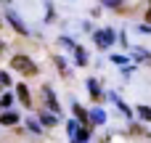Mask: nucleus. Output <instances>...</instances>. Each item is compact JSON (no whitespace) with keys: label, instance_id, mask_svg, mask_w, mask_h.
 <instances>
[{"label":"nucleus","instance_id":"1","mask_svg":"<svg viewBox=\"0 0 151 143\" xmlns=\"http://www.w3.org/2000/svg\"><path fill=\"white\" fill-rule=\"evenodd\" d=\"M11 66H13L16 72L27 74V77H35V74H37V64H35L29 56H13V58H11Z\"/></svg>","mask_w":151,"mask_h":143},{"label":"nucleus","instance_id":"2","mask_svg":"<svg viewBox=\"0 0 151 143\" xmlns=\"http://www.w3.org/2000/svg\"><path fill=\"white\" fill-rule=\"evenodd\" d=\"M66 133H69V141L72 143H88V138H90V127H85L80 122H69Z\"/></svg>","mask_w":151,"mask_h":143},{"label":"nucleus","instance_id":"3","mask_svg":"<svg viewBox=\"0 0 151 143\" xmlns=\"http://www.w3.org/2000/svg\"><path fill=\"white\" fill-rule=\"evenodd\" d=\"M93 40H96V45L98 48H111L114 45V40H117V34H114V29H98L96 34H93Z\"/></svg>","mask_w":151,"mask_h":143},{"label":"nucleus","instance_id":"4","mask_svg":"<svg viewBox=\"0 0 151 143\" xmlns=\"http://www.w3.org/2000/svg\"><path fill=\"white\" fill-rule=\"evenodd\" d=\"M42 98H45V103H48V109H50L53 114H58V109H61V106H58V101H56V96H53V90H50L48 85L42 88Z\"/></svg>","mask_w":151,"mask_h":143},{"label":"nucleus","instance_id":"5","mask_svg":"<svg viewBox=\"0 0 151 143\" xmlns=\"http://www.w3.org/2000/svg\"><path fill=\"white\" fill-rule=\"evenodd\" d=\"M85 85H88V93H90V96H93V101H96V103H98V101H101V98H104V93H101V88H98V82H96V80H88V82H85Z\"/></svg>","mask_w":151,"mask_h":143},{"label":"nucleus","instance_id":"6","mask_svg":"<svg viewBox=\"0 0 151 143\" xmlns=\"http://www.w3.org/2000/svg\"><path fill=\"white\" fill-rule=\"evenodd\" d=\"M16 96H19L21 106H32V98H29V90H27V85H16Z\"/></svg>","mask_w":151,"mask_h":143},{"label":"nucleus","instance_id":"7","mask_svg":"<svg viewBox=\"0 0 151 143\" xmlns=\"http://www.w3.org/2000/svg\"><path fill=\"white\" fill-rule=\"evenodd\" d=\"M74 117L80 119V125H85V127H90V114L80 106V103H74Z\"/></svg>","mask_w":151,"mask_h":143},{"label":"nucleus","instance_id":"8","mask_svg":"<svg viewBox=\"0 0 151 143\" xmlns=\"http://www.w3.org/2000/svg\"><path fill=\"white\" fill-rule=\"evenodd\" d=\"M19 122V114L16 111H3L0 114V125H16Z\"/></svg>","mask_w":151,"mask_h":143},{"label":"nucleus","instance_id":"9","mask_svg":"<svg viewBox=\"0 0 151 143\" xmlns=\"http://www.w3.org/2000/svg\"><path fill=\"white\" fill-rule=\"evenodd\" d=\"M8 21L13 24V29H16V32H21V34H27V27L21 24V19H19L16 13H8Z\"/></svg>","mask_w":151,"mask_h":143},{"label":"nucleus","instance_id":"10","mask_svg":"<svg viewBox=\"0 0 151 143\" xmlns=\"http://www.w3.org/2000/svg\"><path fill=\"white\" fill-rule=\"evenodd\" d=\"M111 101H114V103L119 106V111H122V114H127V117H133V111H130V106H127L125 101H119V96H117V93H111Z\"/></svg>","mask_w":151,"mask_h":143},{"label":"nucleus","instance_id":"11","mask_svg":"<svg viewBox=\"0 0 151 143\" xmlns=\"http://www.w3.org/2000/svg\"><path fill=\"white\" fill-rule=\"evenodd\" d=\"M90 122H96V125H104V122H106V114H104V111L96 106V109L90 111Z\"/></svg>","mask_w":151,"mask_h":143},{"label":"nucleus","instance_id":"12","mask_svg":"<svg viewBox=\"0 0 151 143\" xmlns=\"http://www.w3.org/2000/svg\"><path fill=\"white\" fill-rule=\"evenodd\" d=\"M74 58H77V64H80V66H85V64H88V53H85L80 45H74Z\"/></svg>","mask_w":151,"mask_h":143},{"label":"nucleus","instance_id":"13","mask_svg":"<svg viewBox=\"0 0 151 143\" xmlns=\"http://www.w3.org/2000/svg\"><path fill=\"white\" fill-rule=\"evenodd\" d=\"M138 117H141L143 122H151V109H149V106H143V103H141V106H138Z\"/></svg>","mask_w":151,"mask_h":143},{"label":"nucleus","instance_id":"14","mask_svg":"<svg viewBox=\"0 0 151 143\" xmlns=\"http://www.w3.org/2000/svg\"><path fill=\"white\" fill-rule=\"evenodd\" d=\"M40 122H42V125H48V127H53V125H56V117H53V114H48V111H42V114H40Z\"/></svg>","mask_w":151,"mask_h":143},{"label":"nucleus","instance_id":"15","mask_svg":"<svg viewBox=\"0 0 151 143\" xmlns=\"http://www.w3.org/2000/svg\"><path fill=\"white\" fill-rule=\"evenodd\" d=\"M11 103H13V96H11V93H5V96H0V106H5V109H8Z\"/></svg>","mask_w":151,"mask_h":143},{"label":"nucleus","instance_id":"16","mask_svg":"<svg viewBox=\"0 0 151 143\" xmlns=\"http://www.w3.org/2000/svg\"><path fill=\"white\" fill-rule=\"evenodd\" d=\"M104 5H109V8H119L122 5V0H101Z\"/></svg>","mask_w":151,"mask_h":143},{"label":"nucleus","instance_id":"17","mask_svg":"<svg viewBox=\"0 0 151 143\" xmlns=\"http://www.w3.org/2000/svg\"><path fill=\"white\" fill-rule=\"evenodd\" d=\"M111 61H114V64H119V66H125V64H127V58H125V56H111Z\"/></svg>","mask_w":151,"mask_h":143},{"label":"nucleus","instance_id":"18","mask_svg":"<svg viewBox=\"0 0 151 143\" xmlns=\"http://www.w3.org/2000/svg\"><path fill=\"white\" fill-rule=\"evenodd\" d=\"M27 125H29V130H32V133H40V125H37V122H35V119H29V122H27Z\"/></svg>","mask_w":151,"mask_h":143},{"label":"nucleus","instance_id":"19","mask_svg":"<svg viewBox=\"0 0 151 143\" xmlns=\"http://www.w3.org/2000/svg\"><path fill=\"white\" fill-rule=\"evenodd\" d=\"M56 64H58V69H61V74H66V64H64V58H56Z\"/></svg>","mask_w":151,"mask_h":143},{"label":"nucleus","instance_id":"20","mask_svg":"<svg viewBox=\"0 0 151 143\" xmlns=\"http://www.w3.org/2000/svg\"><path fill=\"white\" fill-rule=\"evenodd\" d=\"M0 82H3V85H11V77H8L5 72H0Z\"/></svg>","mask_w":151,"mask_h":143},{"label":"nucleus","instance_id":"21","mask_svg":"<svg viewBox=\"0 0 151 143\" xmlns=\"http://www.w3.org/2000/svg\"><path fill=\"white\" fill-rule=\"evenodd\" d=\"M146 21H151V8H149V11H146Z\"/></svg>","mask_w":151,"mask_h":143}]
</instances>
